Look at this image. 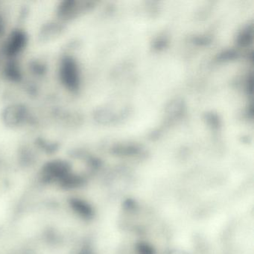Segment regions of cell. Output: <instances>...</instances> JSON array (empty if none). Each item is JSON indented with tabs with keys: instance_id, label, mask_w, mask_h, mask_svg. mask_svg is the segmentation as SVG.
<instances>
[{
	"instance_id": "cell-7",
	"label": "cell",
	"mask_w": 254,
	"mask_h": 254,
	"mask_svg": "<svg viewBox=\"0 0 254 254\" xmlns=\"http://www.w3.org/2000/svg\"><path fill=\"white\" fill-rule=\"evenodd\" d=\"M4 73H5V77L13 82H18L22 78L20 66L14 61H10L7 63L5 69H4Z\"/></svg>"
},
{
	"instance_id": "cell-5",
	"label": "cell",
	"mask_w": 254,
	"mask_h": 254,
	"mask_svg": "<svg viewBox=\"0 0 254 254\" xmlns=\"http://www.w3.org/2000/svg\"><path fill=\"white\" fill-rule=\"evenodd\" d=\"M64 26L60 23H49L44 25L39 34V39L41 41H48L59 37L64 31Z\"/></svg>"
},
{
	"instance_id": "cell-13",
	"label": "cell",
	"mask_w": 254,
	"mask_h": 254,
	"mask_svg": "<svg viewBox=\"0 0 254 254\" xmlns=\"http://www.w3.org/2000/svg\"><path fill=\"white\" fill-rule=\"evenodd\" d=\"M12 254H32L30 251L28 250H20V251H17Z\"/></svg>"
},
{
	"instance_id": "cell-11",
	"label": "cell",
	"mask_w": 254,
	"mask_h": 254,
	"mask_svg": "<svg viewBox=\"0 0 254 254\" xmlns=\"http://www.w3.org/2000/svg\"><path fill=\"white\" fill-rule=\"evenodd\" d=\"M38 144L41 148H44V150H47V151H53L58 148L56 144L45 142V141L42 139H38Z\"/></svg>"
},
{
	"instance_id": "cell-1",
	"label": "cell",
	"mask_w": 254,
	"mask_h": 254,
	"mask_svg": "<svg viewBox=\"0 0 254 254\" xmlns=\"http://www.w3.org/2000/svg\"><path fill=\"white\" fill-rule=\"evenodd\" d=\"M59 77L62 84L71 91H75L79 85V73L76 62L72 58L65 56L61 61Z\"/></svg>"
},
{
	"instance_id": "cell-10",
	"label": "cell",
	"mask_w": 254,
	"mask_h": 254,
	"mask_svg": "<svg viewBox=\"0 0 254 254\" xmlns=\"http://www.w3.org/2000/svg\"><path fill=\"white\" fill-rule=\"evenodd\" d=\"M31 69L36 75H42L47 72V66L42 62H32L31 64Z\"/></svg>"
},
{
	"instance_id": "cell-2",
	"label": "cell",
	"mask_w": 254,
	"mask_h": 254,
	"mask_svg": "<svg viewBox=\"0 0 254 254\" xmlns=\"http://www.w3.org/2000/svg\"><path fill=\"white\" fill-rule=\"evenodd\" d=\"M70 173V166L64 160H53L49 162L43 167L41 178L44 182H59L62 178Z\"/></svg>"
},
{
	"instance_id": "cell-9",
	"label": "cell",
	"mask_w": 254,
	"mask_h": 254,
	"mask_svg": "<svg viewBox=\"0 0 254 254\" xmlns=\"http://www.w3.org/2000/svg\"><path fill=\"white\" fill-rule=\"evenodd\" d=\"M81 181L78 177L71 175L70 173L62 178L59 181L60 187L65 189H73L79 187Z\"/></svg>"
},
{
	"instance_id": "cell-4",
	"label": "cell",
	"mask_w": 254,
	"mask_h": 254,
	"mask_svg": "<svg viewBox=\"0 0 254 254\" xmlns=\"http://www.w3.org/2000/svg\"><path fill=\"white\" fill-rule=\"evenodd\" d=\"M26 107L22 105H11L7 107L2 114L4 123L9 127H16L27 119Z\"/></svg>"
},
{
	"instance_id": "cell-6",
	"label": "cell",
	"mask_w": 254,
	"mask_h": 254,
	"mask_svg": "<svg viewBox=\"0 0 254 254\" xmlns=\"http://www.w3.org/2000/svg\"><path fill=\"white\" fill-rule=\"evenodd\" d=\"M75 4L76 2L72 0H65L61 2L58 8V16L62 20H69L72 18L76 11Z\"/></svg>"
},
{
	"instance_id": "cell-12",
	"label": "cell",
	"mask_w": 254,
	"mask_h": 254,
	"mask_svg": "<svg viewBox=\"0 0 254 254\" xmlns=\"http://www.w3.org/2000/svg\"><path fill=\"white\" fill-rule=\"evenodd\" d=\"M4 31H5V25H4L3 21H2V19L0 17V35H2Z\"/></svg>"
},
{
	"instance_id": "cell-8",
	"label": "cell",
	"mask_w": 254,
	"mask_h": 254,
	"mask_svg": "<svg viewBox=\"0 0 254 254\" xmlns=\"http://www.w3.org/2000/svg\"><path fill=\"white\" fill-rule=\"evenodd\" d=\"M70 206L74 211L84 218L91 216V207L87 203L79 199H72L70 200Z\"/></svg>"
},
{
	"instance_id": "cell-3",
	"label": "cell",
	"mask_w": 254,
	"mask_h": 254,
	"mask_svg": "<svg viewBox=\"0 0 254 254\" xmlns=\"http://www.w3.org/2000/svg\"><path fill=\"white\" fill-rule=\"evenodd\" d=\"M27 43L28 36L26 32L21 29H16L10 34L7 39L4 52L8 57H14L26 48Z\"/></svg>"
}]
</instances>
